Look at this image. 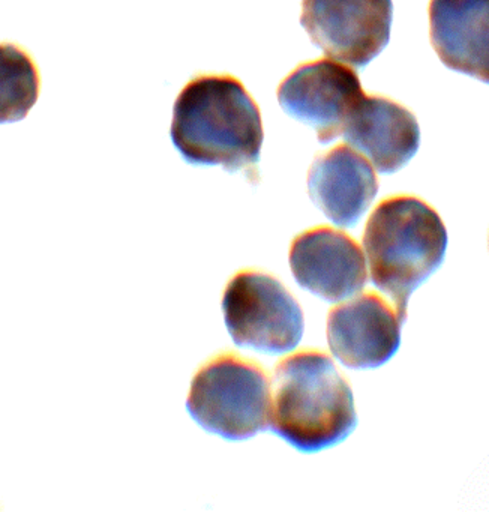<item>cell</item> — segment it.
Masks as SVG:
<instances>
[{"mask_svg":"<svg viewBox=\"0 0 489 512\" xmlns=\"http://www.w3.org/2000/svg\"><path fill=\"white\" fill-rule=\"evenodd\" d=\"M171 142L192 166H221L252 173L260 160V109L231 76L192 79L174 103Z\"/></svg>","mask_w":489,"mask_h":512,"instance_id":"cell-1","label":"cell"},{"mask_svg":"<svg viewBox=\"0 0 489 512\" xmlns=\"http://www.w3.org/2000/svg\"><path fill=\"white\" fill-rule=\"evenodd\" d=\"M356 425L353 392L326 353L302 350L276 365L269 428L288 445L314 454L344 442Z\"/></svg>","mask_w":489,"mask_h":512,"instance_id":"cell-2","label":"cell"},{"mask_svg":"<svg viewBox=\"0 0 489 512\" xmlns=\"http://www.w3.org/2000/svg\"><path fill=\"white\" fill-rule=\"evenodd\" d=\"M372 284L390 296L404 323L408 299L443 263L447 230L423 200L396 196L375 208L363 233Z\"/></svg>","mask_w":489,"mask_h":512,"instance_id":"cell-3","label":"cell"},{"mask_svg":"<svg viewBox=\"0 0 489 512\" xmlns=\"http://www.w3.org/2000/svg\"><path fill=\"white\" fill-rule=\"evenodd\" d=\"M186 409L203 430L230 442L269 428L270 382L257 362L222 353L192 377Z\"/></svg>","mask_w":489,"mask_h":512,"instance_id":"cell-4","label":"cell"},{"mask_svg":"<svg viewBox=\"0 0 489 512\" xmlns=\"http://www.w3.org/2000/svg\"><path fill=\"white\" fill-rule=\"evenodd\" d=\"M222 311L236 346L281 355L302 340L300 305L276 278L263 272L234 275L225 287Z\"/></svg>","mask_w":489,"mask_h":512,"instance_id":"cell-5","label":"cell"},{"mask_svg":"<svg viewBox=\"0 0 489 512\" xmlns=\"http://www.w3.org/2000/svg\"><path fill=\"white\" fill-rule=\"evenodd\" d=\"M392 0H302L303 26L327 58L363 68L390 40Z\"/></svg>","mask_w":489,"mask_h":512,"instance_id":"cell-6","label":"cell"},{"mask_svg":"<svg viewBox=\"0 0 489 512\" xmlns=\"http://www.w3.org/2000/svg\"><path fill=\"white\" fill-rule=\"evenodd\" d=\"M356 71L332 59L299 65L278 88L285 113L317 131L318 142L341 136L348 116L363 97Z\"/></svg>","mask_w":489,"mask_h":512,"instance_id":"cell-7","label":"cell"},{"mask_svg":"<svg viewBox=\"0 0 489 512\" xmlns=\"http://www.w3.org/2000/svg\"><path fill=\"white\" fill-rule=\"evenodd\" d=\"M288 262L297 284L327 302L351 298L368 280L362 248L330 227L300 233L291 242Z\"/></svg>","mask_w":489,"mask_h":512,"instance_id":"cell-8","label":"cell"},{"mask_svg":"<svg viewBox=\"0 0 489 512\" xmlns=\"http://www.w3.org/2000/svg\"><path fill=\"white\" fill-rule=\"evenodd\" d=\"M401 319L375 293L336 305L327 316V343L332 355L353 370L386 364L401 346Z\"/></svg>","mask_w":489,"mask_h":512,"instance_id":"cell-9","label":"cell"},{"mask_svg":"<svg viewBox=\"0 0 489 512\" xmlns=\"http://www.w3.org/2000/svg\"><path fill=\"white\" fill-rule=\"evenodd\" d=\"M341 136L383 175L407 166L420 145L419 124L405 107L368 95L357 101Z\"/></svg>","mask_w":489,"mask_h":512,"instance_id":"cell-10","label":"cell"},{"mask_svg":"<svg viewBox=\"0 0 489 512\" xmlns=\"http://www.w3.org/2000/svg\"><path fill=\"white\" fill-rule=\"evenodd\" d=\"M308 191L324 217L338 227H354L374 202L378 181L362 155L348 146H336L312 163Z\"/></svg>","mask_w":489,"mask_h":512,"instance_id":"cell-11","label":"cell"},{"mask_svg":"<svg viewBox=\"0 0 489 512\" xmlns=\"http://www.w3.org/2000/svg\"><path fill=\"white\" fill-rule=\"evenodd\" d=\"M429 26L449 70L489 85V0H431Z\"/></svg>","mask_w":489,"mask_h":512,"instance_id":"cell-12","label":"cell"},{"mask_svg":"<svg viewBox=\"0 0 489 512\" xmlns=\"http://www.w3.org/2000/svg\"><path fill=\"white\" fill-rule=\"evenodd\" d=\"M38 68L14 44H0V124H12L29 115L39 97Z\"/></svg>","mask_w":489,"mask_h":512,"instance_id":"cell-13","label":"cell"}]
</instances>
